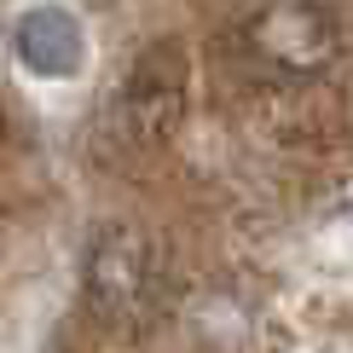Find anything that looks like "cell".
I'll return each mask as SVG.
<instances>
[{
	"instance_id": "1",
	"label": "cell",
	"mask_w": 353,
	"mask_h": 353,
	"mask_svg": "<svg viewBox=\"0 0 353 353\" xmlns=\"http://www.w3.org/2000/svg\"><path fill=\"white\" fill-rule=\"evenodd\" d=\"M249 47L278 76H313L336 58V18L319 0H278L249 23Z\"/></svg>"
},
{
	"instance_id": "2",
	"label": "cell",
	"mask_w": 353,
	"mask_h": 353,
	"mask_svg": "<svg viewBox=\"0 0 353 353\" xmlns=\"http://www.w3.org/2000/svg\"><path fill=\"white\" fill-rule=\"evenodd\" d=\"M151 290V249L139 232L128 226H105L87 249V296L105 313H134Z\"/></svg>"
},
{
	"instance_id": "3",
	"label": "cell",
	"mask_w": 353,
	"mask_h": 353,
	"mask_svg": "<svg viewBox=\"0 0 353 353\" xmlns=\"http://www.w3.org/2000/svg\"><path fill=\"white\" fill-rule=\"evenodd\" d=\"M12 52L29 76H47V81H64L87 64V35L81 23L70 18L64 6H35L23 12L18 29H12Z\"/></svg>"
}]
</instances>
